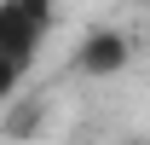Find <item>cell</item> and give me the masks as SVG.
I'll list each match as a JSON object with an SVG mask.
<instances>
[{"label": "cell", "instance_id": "1", "mask_svg": "<svg viewBox=\"0 0 150 145\" xmlns=\"http://www.w3.org/2000/svg\"><path fill=\"white\" fill-rule=\"evenodd\" d=\"M46 29H52V0H0V58L29 70Z\"/></svg>", "mask_w": 150, "mask_h": 145}, {"label": "cell", "instance_id": "2", "mask_svg": "<svg viewBox=\"0 0 150 145\" xmlns=\"http://www.w3.org/2000/svg\"><path fill=\"white\" fill-rule=\"evenodd\" d=\"M127 35L121 29H93V35L81 41V52H75V70H87V75H115V70H127Z\"/></svg>", "mask_w": 150, "mask_h": 145}, {"label": "cell", "instance_id": "3", "mask_svg": "<svg viewBox=\"0 0 150 145\" xmlns=\"http://www.w3.org/2000/svg\"><path fill=\"white\" fill-rule=\"evenodd\" d=\"M40 116H46V99H23V105L6 116V134H12V139H29L40 128Z\"/></svg>", "mask_w": 150, "mask_h": 145}, {"label": "cell", "instance_id": "4", "mask_svg": "<svg viewBox=\"0 0 150 145\" xmlns=\"http://www.w3.org/2000/svg\"><path fill=\"white\" fill-rule=\"evenodd\" d=\"M18 75H23V64L0 58V105H12V99H18Z\"/></svg>", "mask_w": 150, "mask_h": 145}]
</instances>
